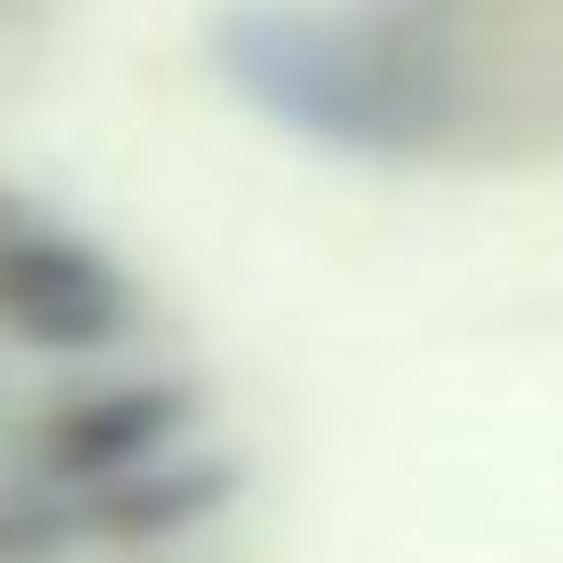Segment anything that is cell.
Listing matches in <instances>:
<instances>
[{
    "instance_id": "obj_1",
    "label": "cell",
    "mask_w": 563,
    "mask_h": 563,
    "mask_svg": "<svg viewBox=\"0 0 563 563\" xmlns=\"http://www.w3.org/2000/svg\"><path fill=\"white\" fill-rule=\"evenodd\" d=\"M194 413H202V396H194L185 378H123V387H97V396H79V405H62V413L44 422V466H53L62 484H79V493L123 484V475L176 457V440H185Z\"/></svg>"
},
{
    "instance_id": "obj_2",
    "label": "cell",
    "mask_w": 563,
    "mask_h": 563,
    "mask_svg": "<svg viewBox=\"0 0 563 563\" xmlns=\"http://www.w3.org/2000/svg\"><path fill=\"white\" fill-rule=\"evenodd\" d=\"M0 325L44 352H97L132 325V299L106 255L70 238H9L0 246Z\"/></svg>"
}]
</instances>
